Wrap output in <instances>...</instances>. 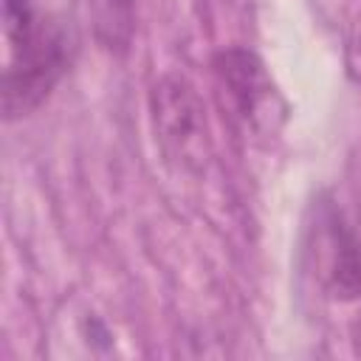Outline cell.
<instances>
[{"label":"cell","instance_id":"cell-1","mask_svg":"<svg viewBox=\"0 0 361 361\" xmlns=\"http://www.w3.org/2000/svg\"><path fill=\"white\" fill-rule=\"evenodd\" d=\"M152 127L164 155L183 172H200L212 155L203 102L189 79L166 73L149 93Z\"/></svg>","mask_w":361,"mask_h":361},{"label":"cell","instance_id":"cell-2","mask_svg":"<svg viewBox=\"0 0 361 361\" xmlns=\"http://www.w3.org/2000/svg\"><path fill=\"white\" fill-rule=\"evenodd\" d=\"M8 68L3 76V110L6 118L34 110L65 68V42L56 28L39 23V28L20 45L8 48Z\"/></svg>","mask_w":361,"mask_h":361},{"label":"cell","instance_id":"cell-4","mask_svg":"<svg viewBox=\"0 0 361 361\" xmlns=\"http://www.w3.org/2000/svg\"><path fill=\"white\" fill-rule=\"evenodd\" d=\"M324 282L330 296L338 302H353L361 296V237L338 217L327 223Z\"/></svg>","mask_w":361,"mask_h":361},{"label":"cell","instance_id":"cell-3","mask_svg":"<svg viewBox=\"0 0 361 361\" xmlns=\"http://www.w3.org/2000/svg\"><path fill=\"white\" fill-rule=\"evenodd\" d=\"M217 76L226 85L228 96L234 99L240 116L257 124L262 116L268 118V104L274 102V85L262 68V62L243 48L223 51L217 56Z\"/></svg>","mask_w":361,"mask_h":361}]
</instances>
